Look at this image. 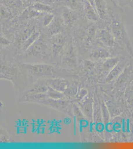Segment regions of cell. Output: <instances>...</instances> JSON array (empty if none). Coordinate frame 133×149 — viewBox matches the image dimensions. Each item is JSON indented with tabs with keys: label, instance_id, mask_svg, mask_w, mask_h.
I'll list each match as a JSON object with an SVG mask.
<instances>
[{
	"label": "cell",
	"instance_id": "obj_27",
	"mask_svg": "<svg viewBox=\"0 0 133 149\" xmlns=\"http://www.w3.org/2000/svg\"><path fill=\"white\" fill-rule=\"evenodd\" d=\"M84 66L88 70H92L94 69L95 64L92 61L86 60L84 61Z\"/></svg>",
	"mask_w": 133,
	"mask_h": 149
},
{
	"label": "cell",
	"instance_id": "obj_14",
	"mask_svg": "<svg viewBox=\"0 0 133 149\" xmlns=\"http://www.w3.org/2000/svg\"><path fill=\"white\" fill-rule=\"evenodd\" d=\"M123 68V66L122 65L120 64L117 65L116 66L111 70V72H110L109 74L106 78V82L112 81L116 78L117 77H118L119 74L122 71Z\"/></svg>",
	"mask_w": 133,
	"mask_h": 149
},
{
	"label": "cell",
	"instance_id": "obj_19",
	"mask_svg": "<svg viewBox=\"0 0 133 149\" xmlns=\"http://www.w3.org/2000/svg\"><path fill=\"white\" fill-rule=\"evenodd\" d=\"M47 93L49 97L55 100H63L66 98V96L63 93L54 90L50 86H49V89Z\"/></svg>",
	"mask_w": 133,
	"mask_h": 149
},
{
	"label": "cell",
	"instance_id": "obj_28",
	"mask_svg": "<svg viewBox=\"0 0 133 149\" xmlns=\"http://www.w3.org/2000/svg\"><path fill=\"white\" fill-rule=\"evenodd\" d=\"M1 142H10L11 141L8 136L1 133Z\"/></svg>",
	"mask_w": 133,
	"mask_h": 149
},
{
	"label": "cell",
	"instance_id": "obj_8",
	"mask_svg": "<svg viewBox=\"0 0 133 149\" xmlns=\"http://www.w3.org/2000/svg\"><path fill=\"white\" fill-rule=\"evenodd\" d=\"M81 110L83 111L85 117L89 120L93 118V100L91 98H86L81 104Z\"/></svg>",
	"mask_w": 133,
	"mask_h": 149
},
{
	"label": "cell",
	"instance_id": "obj_20",
	"mask_svg": "<svg viewBox=\"0 0 133 149\" xmlns=\"http://www.w3.org/2000/svg\"><path fill=\"white\" fill-rule=\"evenodd\" d=\"M118 59L116 58H109L105 61L103 64V67L104 69L107 70H112L118 64Z\"/></svg>",
	"mask_w": 133,
	"mask_h": 149
},
{
	"label": "cell",
	"instance_id": "obj_9",
	"mask_svg": "<svg viewBox=\"0 0 133 149\" xmlns=\"http://www.w3.org/2000/svg\"><path fill=\"white\" fill-rule=\"evenodd\" d=\"M47 93H34L25 94L21 98V101L40 102L48 97Z\"/></svg>",
	"mask_w": 133,
	"mask_h": 149
},
{
	"label": "cell",
	"instance_id": "obj_21",
	"mask_svg": "<svg viewBox=\"0 0 133 149\" xmlns=\"http://www.w3.org/2000/svg\"><path fill=\"white\" fill-rule=\"evenodd\" d=\"M78 92V86L77 85H70L65 91L64 93L65 95L66 98H70L75 97Z\"/></svg>",
	"mask_w": 133,
	"mask_h": 149
},
{
	"label": "cell",
	"instance_id": "obj_22",
	"mask_svg": "<svg viewBox=\"0 0 133 149\" xmlns=\"http://www.w3.org/2000/svg\"><path fill=\"white\" fill-rule=\"evenodd\" d=\"M72 109L75 116H76V118L77 119L78 121H82L84 120L86 117L79 107L76 105V104H74L72 106Z\"/></svg>",
	"mask_w": 133,
	"mask_h": 149
},
{
	"label": "cell",
	"instance_id": "obj_16",
	"mask_svg": "<svg viewBox=\"0 0 133 149\" xmlns=\"http://www.w3.org/2000/svg\"><path fill=\"white\" fill-rule=\"evenodd\" d=\"M49 31L52 36H54L56 34H59L61 31L62 26H61V22H60L59 19H54L51 23Z\"/></svg>",
	"mask_w": 133,
	"mask_h": 149
},
{
	"label": "cell",
	"instance_id": "obj_18",
	"mask_svg": "<svg viewBox=\"0 0 133 149\" xmlns=\"http://www.w3.org/2000/svg\"><path fill=\"white\" fill-rule=\"evenodd\" d=\"M49 89V86L46 84L45 85H36L33 88L29 90L26 94L34 93H47Z\"/></svg>",
	"mask_w": 133,
	"mask_h": 149
},
{
	"label": "cell",
	"instance_id": "obj_29",
	"mask_svg": "<svg viewBox=\"0 0 133 149\" xmlns=\"http://www.w3.org/2000/svg\"><path fill=\"white\" fill-rule=\"evenodd\" d=\"M1 44L2 45L7 46V45H8L10 44V41L8 40V39H6V38L2 36L1 37Z\"/></svg>",
	"mask_w": 133,
	"mask_h": 149
},
{
	"label": "cell",
	"instance_id": "obj_7",
	"mask_svg": "<svg viewBox=\"0 0 133 149\" xmlns=\"http://www.w3.org/2000/svg\"><path fill=\"white\" fill-rule=\"evenodd\" d=\"M66 40L61 34L53 36L52 39V52L54 56H57L62 51L63 48L66 43Z\"/></svg>",
	"mask_w": 133,
	"mask_h": 149
},
{
	"label": "cell",
	"instance_id": "obj_24",
	"mask_svg": "<svg viewBox=\"0 0 133 149\" xmlns=\"http://www.w3.org/2000/svg\"><path fill=\"white\" fill-rule=\"evenodd\" d=\"M33 7L34 8V9L41 13H43V12L49 13L52 10V9L48 6L46 5L43 3H35L33 6Z\"/></svg>",
	"mask_w": 133,
	"mask_h": 149
},
{
	"label": "cell",
	"instance_id": "obj_1",
	"mask_svg": "<svg viewBox=\"0 0 133 149\" xmlns=\"http://www.w3.org/2000/svg\"><path fill=\"white\" fill-rule=\"evenodd\" d=\"M21 66L23 69L27 70L30 74L35 76H51L56 73L55 69L51 65L46 64H22Z\"/></svg>",
	"mask_w": 133,
	"mask_h": 149
},
{
	"label": "cell",
	"instance_id": "obj_5",
	"mask_svg": "<svg viewBox=\"0 0 133 149\" xmlns=\"http://www.w3.org/2000/svg\"><path fill=\"white\" fill-rule=\"evenodd\" d=\"M39 103L44 104L60 111H65L69 106V102L66 99L55 100L48 97L44 100L41 101Z\"/></svg>",
	"mask_w": 133,
	"mask_h": 149
},
{
	"label": "cell",
	"instance_id": "obj_25",
	"mask_svg": "<svg viewBox=\"0 0 133 149\" xmlns=\"http://www.w3.org/2000/svg\"><path fill=\"white\" fill-rule=\"evenodd\" d=\"M88 95V91L85 88H81L78 91V93L75 96L76 100L78 102H81Z\"/></svg>",
	"mask_w": 133,
	"mask_h": 149
},
{
	"label": "cell",
	"instance_id": "obj_26",
	"mask_svg": "<svg viewBox=\"0 0 133 149\" xmlns=\"http://www.w3.org/2000/svg\"><path fill=\"white\" fill-rule=\"evenodd\" d=\"M54 16L53 14L49 13L45 15L43 19V24L45 26H47L50 25L53 20H54Z\"/></svg>",
	"mask_w": 133,
	"mask_h": 149
},
{
	"label": "cell",
	"instance_id": "obj_17",
	"mask_svg": "<svg viewBox=\"0 0 133 149\" xmlns=\"http://www.w3.org/2000/svg\"><path fill=\"white\" fill-rule=\"evenodd\" d=\"M109 56V54L108 51L105 49L100 48L96 49L93 51L91 54V57L96 59H102L108 58Z\"/></svg>",
	"mask_w": 133,
	"mask_h": 149
},
{
	"label": "cell",
	"instance_id": "obj_30",
	"mask_svg": "<svg viewBox=\"0 0 133 149\" xmlns=\"http://www.w3.org/2000/svg\"><path fill=\"white\" fill-rule=\"evenodd\" d=\"M86 1H87L93 7H94V8H95V3H94V0H86Z\"/></svg>",
	"mask_w": 133,
	"mask_h": 149
},
{
	"label": "cell",
	"instance_id": "obj_23",
	"mask_svg": "<svg viewBox=\"0 0 133 149\" xmlns=\"http://www.w3.org/2000/svg\"><path fill=\"white\" fill-rule=\"evenodd\" d=\"M63 19L65 21V22H66V24H67L72 23L75 19V16L74 14H72L71 11L68 10H65L63 12Z\"/></svg>",
	"mask_w": 133,
	"mask_h": 149
},
{
	"label": "cell",
	"instance_id": "obj_13",
	"mask_svg": "<svg viewBox=\"0 0 133 149\" xmlns=\"http://www.w3.org/2000/svg\"><path fill=\"white\" fill-rule=\"evenodd\" d=\"M95 8L100 18L104 19L106 17V3L104 0H94Z\"/></svg>",
	"mask_w": 133,
	"mask_h": 149
},
{
	"label": "cell",
	"instance_id": "obj_10",
	"mask_svg": "<svg viewBox=\"0 0 133 149\" xmlns=\"http://www.w3.org/2000/svg\"><path fill=\"white\" fill-rule=\"evenodd\" d=\"M34 31V28L29 27L24 29L19 34L18 37H17V40L15 41V44L17 46H22L25 42L29 37L32 34Z\"/></svg>",
	"mask_w": 133,
	"mask_h": 149
},
{
	"label": "cell",
	"instance_id": "obj_11",
	"mask_svg": "<svg viewBox=\"0 0 133 149\" xmlns=\"http://www.w3.org/2000/svg\"><path fill=\"white\" fill-rule=\"evenodd\" d=\"M84 11L88 19L93 21L98 20L99 15L94 7L86 0L84 3Z\"/></svg>",
	"mask_w": 133,
	"mask_h": 149
},
{
	"label": "cell",
	"instance_id": "obj_15",
	"mask_svg": "<svg viewBox=\"0 0 133 149\" xmlns=\"http://www.w3.org/2000/svg\"><path fill=\"white\" fill-rule=\"evenodd\" d=\"M39 36L40 33L36 31H34L32 34L29 37V38L25 41V42L22 45V50L24 51H26L39 38Z\"/></svg>",
	"mask_w": 133,
	"mask_h": 149
},
{
	"label": "cell",
	"instance_id": "obj_12",
	"mask_svg": "<svg viewBox=\"0 0 133 149\" xmlns=\"http://www.w3.org/2000/svg\"><path fill=\"white\" fill-rule=\"evenodd\" d=\"M100 40L104 44L108 46H112L114 44L112 33L108 30H102L100 32Z\"/></svg>",
	"mask_w": 133,
	"mask_h": 149
},
{
	"label": "cell",
	"instance_id": "obj_6",
	"mask_svg": "<svg viewBox=\"0 0 133 149\" xmlns=\"http://www.w3.org/2000/svg\"><path fill=\"white\" fill-rule=\"evenodd\" d=\"M47 86L59 92L64 93L68 87L69 86V81L62 79H48L46 81Z\"/></svg>",
	"mask_w": 133,
	"mask_h": 149
},
{
	"label": "cell",
	"instance_id": "obj_3",
	"mask_svg": "<svg viewBox=\"0 0 133 149\" xmlns=\"http://www.w3.org/2000/svg\"><path fill=\"white\" fill-rule=\"evenodd\" d=\"M62 58V64L66 66L73 67L77 64L78 58L76 51L72 44L68 45Z\"/></svg>",
	"mask_w": 133,
	"mask_h": 149
},
{
	"label": "cell",
	"instance_id": "obj_4",
	"mask_svg": "<svg viewBox=\"0 0 133 149\" xmlns=\"http://www.w3.org/2000/svg\"><path fill=\"white\" fill-rule=\"evenodd\" d=\"M17 68L14 65L1 63V79H7L15 84Z\"/></svg>",
	"mask_w": 133,
	"mask_h": 149
},
{
	"label": "cell",
	"instance_id": "obj_31",
	"mask_svg": "<svg viewBox=\"0 0 133 149\" xmlns=\"http://www.w3.org/2000/svg\"><path fill=\"white\" fill-rule=\"evenodd\" d=\"M3 103H2V102H1V109H2V107H3Z\"/></svg>",
	"mask_w": 133,
	"mask_h": 149
},
{
	"label": "cell",
	"instance_id": "obj_2",
	"mask_svg": "<svg viewBox=\"0 0 133 149\" xmlns=\"http://www.w3.org/2000/svg\"><path fill=\"white\" fill-rule=\"evenodd\" d=\"M47 49L46 44L40 38L36 40L25 51V55L27 56H34L42 57L45 54Z\"/></svg>",
	"mask_w": 133,
	"mask_h": 149
}]
</instances>
